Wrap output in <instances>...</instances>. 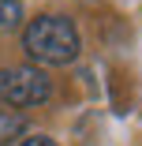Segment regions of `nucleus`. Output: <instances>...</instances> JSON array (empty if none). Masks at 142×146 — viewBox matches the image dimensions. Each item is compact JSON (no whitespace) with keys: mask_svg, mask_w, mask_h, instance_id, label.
<instances>
[{"mask_svg":"<svg viewBox=\"0 0 142 146\" xmlns=\"http://www.w3.org/2000/svg\"><path fill=\"white\" fill-rule=\"evenodd\" d=\"M52 98V79L38 64H15L0 71V101L8 109H34Z\"/></svg>","mask_w":142,"mask_h":146,"instance_id":"2","label":"nucleus"},{"mask_svg":"<svg viewBox=\"0 0 142 146\" xmlns=\"http://www.w3.org/2000/svg\"><path fill=\"white\" fill-rule=\"evenodd\" d=\"M22 49L38 68H64L79 56L82 38L67 15H38L22 30Z\"/></svg>","mask_w":142,"mask_h":146,"instance_id":"1","label":"nucleus"},{"mask_svg":"<svg viewBox=\"0 0 142 146\" xmlns=\"http://www.w3.org/2000/svg\"><path fill=\"white\" fill-rule=\"evenodd\" d=\"M22 23V0H0V34L15 30Z\"/></svg>","mask_w":142,"mask_h":146,"instance_id":"4","label":"nucleus"},{"mask_svg":"<svg viewBox=\"0 0 142 146\" xmlns=\"http://www.w3.org/2000/svg\"><path fill=\"white\" fill-rule=\"evenodd\" d=\"M19 146H56L49 135H26V139H19Z\"/></svg>","mask_w":142,"mask_h":146,"instance_id":"5","label":"nucleus"},{"mask_svg":"<svg viewBox=\"0 0 142 146\" xmlns=\"http://www.w3.org/2000/svg\"><path fill=\"white\" fill-rule=\"evenodd\" d=\"M26 112H19V109H0V146H11V142H19L22 135H26Z\"/></svg>","mask_w":142,"mask_h":146,"instance_id":"3","label":"nucleus"}]
</instances>
